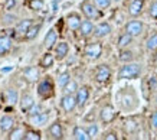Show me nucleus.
<instances>
[{"label":"nucleus","mask_w":157,"mask_h":140,"mask_svg":"<svg viewBox=\"0 0 157 140\" xmlns=\"http://www.w3.org/2000/svg\"><path fill=\"white\" fill-rule=\"evenodd\" d=\"M109 32H111V26L108 23H100L97 28H94V33L98 38H102L105 35H108Z\"/></svg>","instance_id":"nucleus-13"},{"label":"nucleus","mask_w":157,"mask_h":140,"mask_svg":"<svg viewBox=\"0 0 157 140\" xmlns=\"http://www.w3.org/2000/svg\"><path fill=\"white\" fill-rule=\"evenodd\" d=\"M150 16L154 18V19H157V2L154 5H151V7H150Z\"/></svg>","instance_id":"nucleus-37"},{"label":"nucleus","mask_w":157,"mask_h":140,"mask_svg":"<svg viewBox=\"0 0 157 140\" xmlns=\"http://www.w3.org/2000/svg\"><path fill=\"white\" fill-rule=\"evenodd\" d=\"M52 64H53V56L51 55V53H46V55L42 58V61H40V65H42L43 68L52 67Z\"/></svg>","instance_id":"nucleus-28"},{"label":"nucleus","mask_w":157,"mask_h":140,"mask_svg":"<svg viewBox=\"0 0 157 140\" xmlns=\"http://www.w3.org/2000/svg\"><path fill=\"white\" fill-rule=\"evenodd\" d=\"M143 5H144V2L143 0H134L133 3L130 5V15L131 16H138L140 13H141V10H143Z\"/></svg>","instance_id":"nucleus-12"},{"label":"nucleus","mask_w":157,"mask_h":140,"mask_svg":"<svg viewBox=\"0 0 157 140\" xmlns=\"http://www.w3.org/2000/svg\"><path fill=\"white\" fill-rule=\"evenodd\" d=\"M13 124H14V120L9 116L2 117V120H0V129H2V131H9L13 127Z\"/></svg>","instance_id":"nucleus-15"},{"label":"nucleus","mask_w":157,"mask_h":140,"mask_svg":"<svg viewBox=\"0 0 157 140\" xmlns=\"http://www.w3.org/2000/svg\"><path fill=\"white\" fill-rule=\"evenodd\" d=\"M38 113H40V107L35 106V104H33V107L29 110V114H30V116H33V114H38Z\"/></svg>","instance_id":"nucleus-38"},{"label":"nucleus","mask_w":157,"mask_h":140,"mask_svg":"<svg viewBox=\"0 0 157 140\" xmlns=\"http://www.w3.org/2000/svg\"><path fill=\"white\" fill-rule=\"evenodd\" d=\"M56 39H58V35L55 32V29H51L48 32V35H46V38H45V46L46 48H52L53 44L56 42Z\"/></svg>","instance_id":"nucleus-18"},{"label":"nucleus","mask_w":157,"mask_h":140,"mask_svg":"<svg viewBox=\"0 0 157 140\" xmlns=\"http://www.w3.org/2000/svg\"><path fill=\"white\" fill-rule=\"evenodd\" d=\"M9 139H10V140H20V139H25V131L22 130V129H16V130H13L12 133H10Z\"/></svg>","instance_id":"nucleus-27"},{"label":"nucleus","mask_w":157,"mask_h":140,"mask_svg":"<svg viewBox=\"0 0 157 140\" xmlns=\"http://www.w3.org/2000/svg\"><path fill=\"white\" fill-rule=\"evenodd\" d=\"M151 124H153V127H154V129H157V113H154V114H153V117H151Z\"/></svg>","instance_id":"nucleus-40"},{"label":"nucleus","mask_w":157,"mask_h":140,"mask_svg":"<svg viewBox=\"0 0 157 140\" xmlns=\"http://www.w3.org/2000/svg\"><path fill=\"white\" fill-rule=\"evenodd\" d=\"M125 30H127V33L133 35V36H138V35L143 32V23L138 22V20H131V22L127 23Z\"/></svg>","instance_id":"nucleus-4"},{"label":"nucleus","mask_w":157,"mask_h":140,"mask_svg":"<svg viewBox=\"0 0 157 140\" xmlns=\"http://www.w3.org/2000/svg\"><path fill=\"white\" fill-rule=\"evenodd\" d=\"M147 48L150 49V51H154V49H157V35H153V36H150L147 41Z\"/></svg>","instance_id":"nucleus-31"},{"label":"nucleus","mask_w":157,"mask_h":140,"mask_svg":"<svg viewBox=\"0 0 157 140\" xmlns=\"http://www.w3.org/2000/svg\"><path fill=\"white\" fill-rule=\"evenodd\" d=\"M68 26H69V29L72 30H76V29H79L81 28V23H82V20L81 18L76 15V13H71V15L68 16Z\"/></svg>","instance_id":"nucleus-10"},{"label":"nucleus","mask_w":157,"mask_h":140,"mask_svg":"<svg viewBox=\"0 0 157 140\" xmlns=\"http://www.w3.org/2000/svg\"><path fill=\"white\" fill-rule=\"evenodd\" d=\"M79 30H81V33L84 35V36H88L91 32H94V25L91 23L90 20H84V22L81 23Z\"/></svg>","instance_id":"nucleus-20"},{"label":"nucleus","mask_w":157,"mask_h":140,"mask_svg":"<svg viewBox=\"0 0 157 140\" xmlns=\"http://www.w3.org/2000/svg\"><path fill=\"white\" fill-rule=\"evenodd\" d=\"M100 116H101V120L104 121V123H109V121H113V119L115 117V111L111 106H107L101 110Z\"/></svg>","instance_id":"nucleus-9"},{"label":"nucleus","mask_w":157,"mask_h":140,"mask_svg":"<svg viewBox=\"0 0 157 140\" xmlns=\"http://www.w3.org/2000/svg\"><path fill=\"white\" fill-rule=\"evenodd\" d=\"M88 134L91 136V139H92V137H95L97 134H98V127H97V124H91L90 126V129H88Z\"/></svg>","instance_id":"nucleus-34"},{"label":"nucleus","mask_w":157,"mask_h":140,"mask_svg":"<svg viewBox=\"0 0 157 140\" xmlns=\"http://www.w3.org/2000/svg\"><path fill=\"white\" fill-rule=\"evenodd\" d=\"M114 2H120V0H114Z\"/></svg>","instance_id":"nucleus-42"},{"label":"nucleus","mask_w":157,"mask_h":140,"mask_svg":"<svg viewBox=\"0 0 157 140\" xmlns=\"http://www.w3.org/2000/svg\"><path fill=\"white\" fill-rule=\"evenodd\" d=\"M38 92H39V95L43 97V98H48V97H51L53 94V85H52V82L49 81V80H45V81H42L40 84H39V87H38Z\"/></svg>","instance_id":"nucleus-3"},{"label":"nucleus","mask_w":157,"mask_h":140,"mask_svg":"<svg viewBox=\"0 0 157 140\" xmlns=\"http://www.w3.org/2000/svg\"><path fill=\"white\" fill-rule=\"evenodd\" d=\"M102 52V46L100 44H90L85 48V55H88L90 58H98Z\"/></svg>","instance_id":"nucleus-8"},{"label":"nucleus","mask_w":157,"mask_h":140,"mask_svg":"<svg viewBox=\"0 0 157 140\" xmlns=\"http://www.w3.org/2000/svg\"><path fill=\"white\" fill-rule=\"evenodd\" d=\"M32 26V20L30 19H26V20H22L19 25H17V28H16V30L19 32V33H26L29 30V28Z\"/></svg>","instance_id":"nucleus-23"},{"label":"nucleus","mask_w":157,"mask_h":140,"mask_svg":"<svg viewBox=\"0 0 157 140\" xmlns=\"http://www.w3.org/2000/svg\"><path fill=\"white\" fill-rule=\"evenodd\" d=\"M97 6H100V7H108L109 3H111V0H94Z\"/></svg>","instance_id":"nucleus-36"},{"label":"nucleus","mask_w":157,"mask_h":140,"mask_svg":"<svg viewBox=\"0 0 157 140\" xmlns=\"http://www.w3.org/2000/svg\"><path fill=\"white\" fill-rule=\"evenodd\" d=\"M48 121V114L46 113H38V114H33L30 116V123L36 126H43Z\"/></svg>","instance_id":"nucleus-14"},{"label":"nucleus","mask_w":157,"mask_h":140,"mask_svg":"<svg viewBox=\"0 0 157 140\" xmlns=\"http://www.w3.org/2000/svg\"><path fill=\"white\" fill-rule=\"evenodd\" d=\"M43 0H30L29 2V7L30 9H33V10H40L43 9Z\"/></svg>","instance_id":"nucleus-30"},{"label":"nucleus","mask_w":157,"mask_h":140,"mask_svg":"<svg viewBox=\"0 0 157 140\" xmlns=\"http://www.w3.org/2000/svg\"><path fill=\"white\" fill-rule=\"evenodd\" d=\"M14 5H16V2H14V0H7V2H6V5H5V7L6 9H12V7H14Z\"/></svg>","instance_id":"nucleus-39"},{"label":"nucleus","mask_w":157,"mask_h":140,"mask_svg":"<svg viewBox=\"0 0 157 140\" xmlns=\"http://www.w3.org/2000/svg\"><path fill=\"white\" fill-rule=\"evenodd\" d=\"M74 139H76V140H88V139H91V136L88 134V131L84 130L82 127H75V129H74Z\"/></svg>","instance_id":"nucleus-17"},{"label":"nucleus","mask_w":157,"mask_h":140,"mask_svg":"<svg viewBox=\"0 0 157 140\" xmlns=\"http://www.w3.org/2000/svg\"><path fill=\"white\" fill-rule=\"evenodd\" d=\"M39 29H40V25H36V26H30L29 28V30L25 33V36H26V39H33L36 35H38Z\"/></svg>","instance_id":"nucleus-26"},{"label":"nucleus","mask_w":157,"mask_h":140,"mask_svg":"<svg viewBox=\"0 0 157 140\" xmlns=\"http://www.w3.org/2000/svg\"><path fill=\"white\" fill-rule=\"evenodd\" d=\"M76 90H78V85H76V82L75 81H69L67 84V85H65V87H63V91L67 92V94H74V92L76 91Z\"/></svg>","instance_id":"nucleus-29"},{"label":"nucleus","mask_w":157,"mask_h":140,"mask_svg":"<svg viewBox=\"0 0 157 140\" xmlns=\"http://www.w3.org/2000/svg\"><path fill=\"white\" fill-rule=\"evenodd\" d=\"M33 104H35V101H33V98L30 95H25L23 98H22V110L23 111H29L32 107H33Z\"/></svg>","instance_id":"nucleus-22"},{"label":"nucleus","mask_w":157,"mask_h":140,"mask_svg":"<svg viewBox=\"0 0 157 140\" xmlns=\"http://www.w3.org/2000/svg\"><path fill=\"white\" fill-rule=\"evenodd\" d=\"M131 41H133V35H130V33L121 35L118 39V46L120 48H124V46H127L128 44H131Z\"/></svg>","instance_id":"nucleus-24"},{"label":"nucleus","mask_w":157,"mask_h":140,"mask_svg":"<svg viewBox=\"0 0 157 140\" xmlns=\"http://www.w3.org/2000/svg\"><path fill=\"white\" fill-rule=\"evenodd\" d=\"M69 81H71V75L68 72H63L59 75V85H61V87H65Z\"/></svg>","instance_id":"nucleus-32"},{"label":"nucleus","mask_w":157,"mask_h":140,"mask_svg":"<svg viewBox=\"0 0 157 140\" xmlns=\"http://www.w3.org/2000/svg\"><path fill=\"white\" fill-rule=\"evenodd\" d=\"M82 12H84V15L88 18V19H97V18H100V12L97 9L95 6L90 3V2H84L81 6Z\"/></svg>","instance_id":"nucleus-2"},{"label":"nucleus","mask_w":157,"mask_h":140,"mask_svg":"<svg viewBox=\"0 0 157 140\" xmlns=\"http://www.w3.org/2000/svg\"><path fill=\"white\" fill-rule=\"evenodd\" d=\"M88 97H90V91L86 87H82L76 91V106L84 107L85 103L88 101Z\"/></svg>","instance_id":"nucleus-7"},{"label":"nucleus","mask_w":157,"mask_h":140,"mask_svg":"<svg viewBox=\"0 0 157 140\" xmlns=\"http://www.w3.org/2000/svg\"><path fill=\"white\" fill-rule=\"evenodd\" d=\"M39 139H40V136H39V133H36V131L29 130L25 133V140H39Z\"/></svg>","instance_id":"nucleus-33"},{"label":"nucleus","mask_w":157,"mask_h":140,"mask_svg":"<svg viewBox=\"0 0 157 140\" xmlns=\"http://www.w3.org/2000/svg\"><path fill=\"white\" fill-rule=\"evenodd\" d=\"M12 48V41L9 36H2L0 38V56H3L10 51Z\"/></svg>","instance_id":"nucleus-11"},{"label":"nucleus","mask_w":157,"mask_h":140,"mask_svg":"<svg viewBox=\"0 0 157 140\" xmlns=\"http://www.w3.org/2000/svg\"><path fill=\"white\" fill-rule=\"evenodd\" d=\"M68 51H69V46H68L67 42H61V44H58L56 46V56L59 59L65 58L68 55Z\"/></svg>","instance_id":"nucleus-19"},{"label":"nucleus","mask_w":157,"mask_h":140,"mask_svg":"<svg viewBox=\"0 0 157 140\" xmlns=\"http://www.w3.org/2000/svg\"><path fill=\"white\" fill-rule=\"evenodd\" d=\"M105 139L107 140H117V136H115L114 133H109V134L105 136Z\"/></svg>","instance_id":"nucleus-41"},{"label":"nucleus","mask_w":157,"mask_h":140,"mask_svg":"<svg viewBox=\"0 0 157 140\" xmlns=\"http://www.w3.org/2000/svg\"><path fill=\"white\" fill-rule=\"evenodd\" d=\"M61 106H62V108L65 111H68V113L72 111L76 106V97H74L72 94H67V95L61 100Z\"/></svg>","instance_id":"nucleus-5"},{"label":"nucleus","mask_w":157,"mask_h":140,"mask_svg":"<svg viewBox=\"0 0 157 140\" xmlns=\"http://www.w3.org/2000/svg\"><path fill=\"white\" fill-rule=\"evenodd\" d=\"M23 75L28 78L29 81H36L38 77H39V71L35 67H29V68H26V69L23 71Z\"/></svg>","instance_id":"nucleus-16"},{"label":"nucleus","mask_w":157,"mask_h":140,"mask_svg":"<svg viewBox=\"0 0 157 140\" xmlns=\"http://www.w3.org/2000/svg\"><path fill=\"white\" fill-rule=\"evenodd\" d=\"M120 59H121V61H131V59H133V53L128 52V51H124V52L120 55Z\"/></svg>","instance_id":"nucleus-35"},{"label":"nucleus","mask_w":157,"mask_h":140,"mask_svg":"<svg viewBox=\"0 0 157 140\" xmlns=\"http://www.w3.org/2000/svg\"><path fill=\"white\" fill-rule=\"evenodd\" d=\"M49 131H51V136H52L53 139H62V127L59 123H53L51 126Z\"/></svg>","instance_id":"nucleus-21"},{"label":"nucleus","mask_w":157,"mask_h":140,"mask_svg":"<svg viewBox=\"0 0 157 140\" xmlns=\"http://www.w3.org/2000/svg\"><path fill=\"white\" fill-rule=\"evenodd\" d=\"M141 72V68L138 64H127L124 65L118 72L120 78H137Z\"/></svg>","instance_id":"nucleus-1"},{"label":"nucleus","mask_w":157,"mask_h":140,"mask_svg":"<svg viewBox=\"0 0 157 140\" xmlns=\"http://www.w3.org/2000/svg\"><path fill=\"white\" fill-rule=\"evenodd\" d=\"M6 98H7V103L9 104H16L17 103V92L14 91V90H7L6 91Z\"/></svg>","instance_id":"nucleus-25"},{"label":"nucleus","mask_w":157,"mask_h":140,"mask_svg":"<svg viewBox=\"0 0 157 140\" xmlns=\"http://www.w3.org/2000/svg\"><path fill=\"white\" fill-rule=\"evenodd\" d=\"M109 77H111V71L107 65H100L98 69H97V74H95V78L98 82H105L108 81Z\"/></svg>","instance_id":"nucleus-6"}]
</instances>
